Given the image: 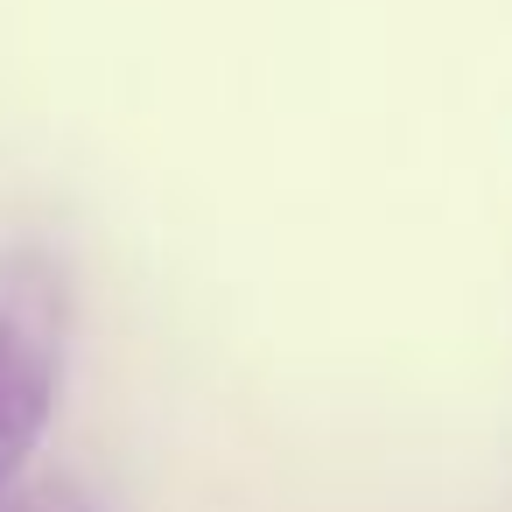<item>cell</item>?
Here are the masks:
<instances>
[{"instance_id":"obj_1","label":"cell","mask_w":512,"mask_h":512,"mask_svg":"<svg viewBox=\"0 0 512 512\" xmlns=\"http://www.w3.org/2000/svg\"><path fill=\"white\" fill-rule=\"evenodd\" d=\"M64 379V274L43 253L0 260V505L15 498Z\"/></svg>"},{"instance_id":"obj_2","label":"cell","mask_w":512,"mask_h":512,"mask_svg":"<svg viewBox=\"0 0 512 512\" xmlns=\"http://www.w3.org/2000/svg\"><path fill=\"white\" fill-rule=\"evenodd\" d=\"M0 512H92V498L78 484H64V477H43V484H22Z\"/></svg>"}]
</instances>
